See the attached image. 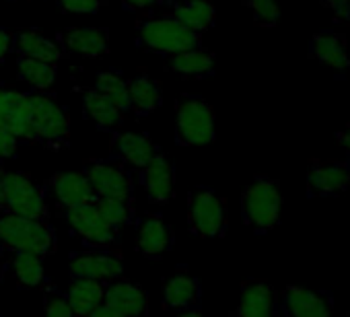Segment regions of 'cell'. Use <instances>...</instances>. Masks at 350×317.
<instances>
[{
    "instance_id": "obj_1",
    "label": "cell",
    "mask_w": 350,
    "mask_h": 317,
    "mask_svg": "<svg viewBox=\"0 0 350 317\" xmlns=\"http://www.w3.org/2000/svg\"><path fill=\"white\" fill-rule=\"evenodd\" d=\"M136 44L138 48L150 54L173 56V54L192 50V48H200L202 36L190 31L173 17H154V19H146L138 23Z\"/></svg>"
},
{
    "instance_id": "obj_2",
    "label": "cell",
    "mask_w": 350,
    "mask_h": 317,
    "mask_svg": "<svg viewBox=\"0 0 350 317\" xmlns=\"http://www.w3.org/2000/svg\"><path fill=\"white\" fill-rule=\"evenodd\" d=\"M0 245L44 258L56 249V233L46 221L3 212L0 215Z\"/></svg>"
},
{
    "instance_id": "obj_3",
    "label": "cell",
    "mask_w": 350,
    "mask_h": 317,
    "mask_svg": "<svg viewBox=\"0 0 350 317\" xmlns=\"http://www.w3.org/2000/svg\"><path fill=\"white\" fill-rule=\"evenodd\" d=\"M175 140L182 146H206L215 140V113L202 97L184 95L175 103Z\"/></svg>"
},
{
    "instance_id": "obj_4",
    "label": "cell",
    "mask_w": 350,
    "mask_h": 317,
    "mask_svg": "<svg viewBox=\"0 0 350 317\" xmlns=\"http://www.w3.org/2000/svg\"><path fill=\"white\" fill-rule=\"evenodd\" d=\"M0 206L9 215L46 221L48 219V202L44 190L33 184L25 174H3L0 182Z\"/></svg>"
},
{
    "instance_id": "obj_5",
    "label": "cell",
    "mask_w": 350,
    "mask_h": 317,
    "mask_svg": "<svg viewBox=\"0 0 350 317\" xmlns=\"http://www.w3.org/2000/svg\"><path fill=\"white\" fill-rule=\"evenodd\" d=\"M282 208L280 188L270 178H256L241 196L245 223L256 231H268L278 225Z\"/></svg>"
},
{
    "instance_id": "obj_6",
    "label": "cell",
    "mask_w": 350,
    "mask_h": 317,
    "mask_svg": "<svg viewBox=\"0 0 350 317\" xmlns=\"http://www.w3.org/2000/svg\"><path fill=\"white\" fill-rule=\"evenodd\" d=\"M31 126L36 132V140L50 148H64L70 144V118L60 103L54 99L31 93Z\"/></svg>"
},
{
    "instance_id": "obj_7",
    "label": "cell",
    "mask_w": 350,
    "mask_h": 317,
    "mask_svg": "<svg viewBox=\"0 0 350 317\" xmlns=\"http://www.w3.org/2000/svg\"><path fill=\"white\" fill-rule=\"evenodd\" d=\"M188 221L198 237H221L227 227L225 202L206 186L194 188L188 200Z\"/></svg>"
},
{
    "instance_id": "obj_8",
    "label": "cell",
    "mask_w": 350,
    "mask_h": 317,
    "mask_svg": "<svg viewBox=\"0 0 350 317\" xmlns=\"http://www.w3.org/2000/svg\"><path fill=\"white\" fill-rule=\"evenodd\" d=\"M66 221L72 233L89 247V249H109L118 241V231L111 229L103 217L99 215L95 202L83 204L66 210Z\"/></svg>"
},
{
    "instance_id": "obj_9",
    "label": "cell",
    "mask_w": 350,
    "mask_h": 317,
    "mask_svg": "<svg viewBox=\"0 0 350 317\" xmlns=\"http://www.w3.org/2000/svg\"><path fill=\"white\" fill-rule=\"evenodd\" d=\"M70 278H87L97 282H109L122 276L124 266L118 256L109 249H85L72 253L68 262Z\"/></svg>"
},
{
    "instance_id": "obj_10",
    "label": "cell",
    "mask_w": 350,
    "mask_h": 317,
    "mask_svg": "<svg viewBox=\"0 0 350 317\" xmlns=\"http://www.w3.org/2000/svg\"><path fill=\"white\" fill-rule=\"evenodd\" d=\"M0 126L19 142H36L31 126L29 95L13 89H0Z\"/></svg>"
},
{
    "instance_id": "obj_11",
    "label": "cell",
    "mask_w": 350,
    "mask_h": 317,
    "mask_svg": "<svg viewBox=\"0 0 350 317\" xmlns=\"http://www.w3.org/2000/svg\"><path fill=\"white\" fill-rule=\"evenodd\" d=\"M85 176L97 198L132 202L134 196L132 178L120 165L107 161H95L85 169Z\"/></svg>"
},
{
    "instance_id": "obj_12",
    "label": "cell",
    "mask_w": 350,
    "mask_h": 317,
    "mask_svg": "<svg viewBox=\"0 0 350 317\" xmlns=\"http://www.w3.org/2000/svg\"><path fill=\"white\" fill-rule=\"evenodd\" d=\"M140 184L146 192L148 202L152 204H167L173 198V165L169 158L159 150L152 161L140 169Z\"/></svg>"
},
{
    "instance_id": "obj_13",
    "label": "cell",
    "mask_w": 350,
    "mask_h": 317,
    "mask_svg": "<svg viewBox=\"0 0 350 317\" xmlns=\"http://www.w3.org/2000/svg\"><path fill=\"white\" fill-rule=\"evenodd\" d=\"M159 152L157 144L138 132H116L111 136V154L120 158L122 163H126L132 169H142L146 167L154 154Z\"/></svg>"
},
{
    "instance_id": "obj_14",
    "label": "cell",
    "mask_w": 350,
    "mask_h": 317,
    "mask_svg": "<svg viewBox=\"0 0 350 317\" xmlns=\"http://www.w3.org/2000/svg\"><path fill=\"white\" fill-rule=\"evenodd\" d=\"M103 305L111 307L113 311L126 315V317H142L148 311L146 292L128 280H116L109 286H105Z\"/></svg>"
},
{
    "instance_id": "obj_15",
    "label": "cell",
    "mask_w": 350,
    "mask_h": 317,
    "mask_svg": "<svg viewBox=\"0 0 350 317\" xmlns=\"http://www.w3.org/2000/svg\"><path fill=\"white\" fill-rule=\"evenodd\" d=\"M163 303L173 311L200 309L202 286L200 280L190 274H175L163 284Z\"/></svg>"
},
{
    "instance_id": "obj_16",
    "label": "cell",
    "mask_w": 350,
    "mask_h": 317,
    "mask_svg": "<svg viewBox=\"0 0 350 317\" xmlns=\"http://www.w3.org/2000/svg\"><path fill=\"white\" fill-rule=\"evenodd\" d=\"M52 192L56 196V200L68 210V208H77L83 204H91L97 200L89 180L85 174L79 171H68V174H58L52 178L50 182Z\"/></svg>"
},
{
    "instance_id": "obj_17",
    "label": "cell",
    "mask_w": 350,
    "mask_h": 317,
    "mask_svg": "<svg viewBox=\"0 0 350 317\" xmlns=\"http://www.w3.org/2000/svg\"><path fill=\"white\" fill-rule=\"evenodd\" d=\"M282 309L288 317H332L329 299L303 286H288L284 290Z\"/></svg>"
},
{
    "instance_id": "obj_18",
    "label": "cell",
    "mask_w": 350,
    "mask_h": 317,
    "mask_svg": "<svg viewBox=\"0 0 350 317\" xmlns=\"http://www.w3.org/2000/svg\"><path fill=\"white\" fill-rule=\"evenodd\" d=\"M62 46L85 58H101L109 50V31L105 27H77L60 36Z\"/></svg>"
},
{
    "instance_id": "obj_19",
    "label": "cell",
    "mask_w": 350,
    "mask_h": 317,
    "mask_svg": "<svg viewBox=\"0 0 350 317\" xmlns=\"http://www.w3.org/2000/svg\"><path fill=\"white\" fill-rule=\"evenodd\" d=\"M13 52L19 58H31V60L54 62V64L62 58L60 44L46 38L40 31H21L13 36Z\"/></svg>"
},
{
    "instance_id": "obj_20",
    "label": "cell",
    "mask_w": 350,
    "mask_h": 317,
    "mask_svg": "<svg viewBox=\"0 0 350 317\" xmlns=\"http://www.w3.org/2000/svg\"><path fill=\"white\" fill-rule=\"evenodd\" d=\"M171 243H173V233H171L169 225L159 215H150L140 223L138 251L142 256H148V258L163 256L165 251L171 249Z\"/></svg>"
},
{
    "instance_id": "obj_21",
    "label": "cell",
    "mask_w": 350,
    "mask_h": 317,
    "mask_svg": "<svg viewBox=\"0 0 350 317\" xmlns=\"http://www.w3.org/2000/svg\"><path fill=\"white\" fill-rule=\"evenodd\" d=\"M171 17L190 31L202 36V31L213 27L217 11L208 0H182L171 5Z\"/></svg>"
},
{
    "instance_id": "obj_22",
    "label": "cell",
    "mask_w": 350,
    "mask_h": 317,
    "mask_svg": "<svg viewBox=\"0 0 350 317\" xmlns=\"http://www.w3.org/2000/svg\"><path fill=\"white\" fill-rule=\"evenodd\" d=\"M105 284L87 278H70V286L66 292V301L75 313V317L91 315L99 305H103Z\"/></svg>"
},
{
    "instance_id": "obj_23",
    "label": "cell",
    "mask_w": 350,
    "mask_h": 317,
    "mask_svg": "<svg viewBox=\"0 0 350 317\" xmlns=\"http://www.w3.org/2000/svg\"><path fill=\"white\" fill-rule=\"evenodd\" d=\"M274 290L266 282H250L241 290L237 317H274Z\"/></svg>"
},
{
    "instance_id": "obj_24",
    "label": "cell",
    "mask_w": 350,
    "mask_h": 317,
    "mask_svg": "<svg viewBox=\"0 0 350 317\" xmlns=\"http://www.w3.org/2000/svg\"><path fill=\"white\" fill-rule=\"evenodd\" d=\"M307 184L317 194H338L350 186V169L344 163L313 165L307 176Z\"/></svg>"
},
{
    "instance_id": "obj_25",
    "label": "cell",
    "mask_w": 350,
    "mask_h": 317,
    "mask_svg": "<svg viewBox=\"0 0 350 317\" xmlns=\"http://www.w3.org/2000/svg\"><path fill=\"white\" fill-rule=\"evenodd\" d=\"M83 111L99 130H105V132H113L124 120V113L118 109V105H113L103 93H99L95 89L85 93Z\"/></svg>"
},
{
    "instance_id": "obj_26",
    "label": "cell",
    "mask_w": 350,
    "mask_h": 317,
    "mask_svg": "<svg viewBox=\"0 0 350 317\" xmlns=\"http://www.w3.org/2000/svg\"><path fill=\"white\" fill-rule=\"evenodd\" d=\"M311 54L325 66L334 70H346L350 64V56L344 44V38L332 33V31H321L313 38L311 42Z\"/></svg>"
},
{
    "instance_id": "obj_27",
    "label": "cell",
    "mask_w": 350,
    "mask_h": 317,
    "mask_svg": "<svg viewBox=\"0 0 350 317\" xmlns=\"http://www.w3.org/2000/svg\"><path fill=\"white\" fill-rule=\"evenodd\" d=\"M169 66L173 72L190 79H206L215 72V56L206 52L202 46L192 48L180 54H173L169 60Z\"/></svg>"
},
{
    "instance_id": "obj_28",
    "label": "cell",
    "mask_w": 350,
    "mask_h": 317,
    "mask_svg": "<svg viewBox=\"0 0 350 317\" xmlns=\"http://www.w3.org/2000/svg\"><path fill=\"white\" fill-rule=\"evenodd\" d=\"M161 103L163 93L157 81L144 74L130 81V111H136L138 115H150L161 107Z\"/></svg>"
},
{
    "instance_id": "obj_29",
    "label": "cell",
    "mask_w": 350,
    "mask_h": 317,
    "mask_svg": "<svg viewBox=\"0 0 350 317\" xmlns=\"http://www.w3.org/2000/svg\"><path fill=\"white\" fill-rule=\"evenodd\" d=\"M17 74L36 91H48L58 77V66L54 62H40L31 58L17 60Z\"/></svg>"
},
{
    "instance_id": "obj_30",
    "label": "cell",
    "mask_w": 350,
    "mask_h": 317,
    "mask_svg": "<svg viewBox=\"0 0 350 317\" xmlns=\"http://www.w3.org/2000/svg\"><path fill=\"white\" fill-rule=\"evenodd\" d=\"M95 91L103 93L122 113L130 111V81L118 70H103L95 79Z\"/></svg>"
},
{
    "instance_id": "obj_31",
    "label": "cell",
    "mask_w": 350,
    "mask_h": 317,
    "mask_svg": "<svg viewBox=\"0 0 350 317\" xmlns=\"http://www.w3.org/2000/svg\"><path fill=\"white\" fill-rule=\"evenodd\" d=\"M11 268H13L15 280H17L21 286L33 288V286H40L42 280H44V262H42V258L36 256V253L13 251Z\"/></svg>"
},
{
    "instance_id": "obj_32",
    "label": "cell",
    "mask_w": 350,
    "mask_h": 317,
    "mask_svg": "<svg viewBox=\"0 0 350 317\" xmlns=\"http://www.w3.org/2000/svg\"><path fill=\"white\" fill-rule=\"evenodd\" d=\"M95 206L99 210V215L103 217V221L120 231L122 227H126L132 221V202H124V200H109V198H97Z\"/></svg>"
},
{
    "instance_id": "obj_33",
    "label": "cell",
    "mask_w": 350,
    "mask_h": 317,
    "mask_svg": "<svg viewBox=\"0 0 350 317\" xmlns=\"http://www.w3.org/2000/svg\"><path fill=\"white\" fill-rule=\"evenodd\" d=\"M245 7L252 11L254 19L264 27H272L280 19L278 0H245Z\"/></svg>"
},
{
    "instance_id": "obj_34",
    "label": "cell",
    "mask_w": 350,
    "mask_h": 317,
    "mask_svg": "<svg viewBox=\"0 0 350 317\" xmlns=\"http://www.w3.org/2000/svg\"><path fill=\"white\" fill-rule=\"evenodd\" d=\"M44 317H75L66 294L58 290H46L44 294Z\"/></svg>"
},
{
    "instance_id": "obj_35",
    "label": "cell",
    "mask_w": 350,
    "mask_h": 317,
    "mask_svg": "<svg viewBox=\"0 0 350 317\" xmlns=\"http://www.w3.org/2000/svg\"><path fill=\"white\" fill-rule=\"evenodd\" d=\"M62 13H77V15H95L101 11L103 0H56Z\"/></svg>"
},
{
    "instance_id": "obj_36",
    "label": "cell",
    "mask_w": 350,
    "mask_h": 317,
    "mask_svg": "<svg viewBox=\"0 0 350 317\" xmlns=\"http://www.w3.org/2000/svg\"><path fill=\"white\" fill-rule=\"evenodd\" d=\"M17 148H19V140L15 136H11L3 126H0V158L15 156Z\"/></svg>"
},
{
    "instance_id": "obj_37",
    "label": "cell",
    "mask_w": 350,
    "mask_h": 317,
    "mask_svg": "<svg viewBox=\"0 0 350 317\" xmlns=\"http://www.w3.org/2000/svg\"><path fill=\"white\" fill-rule=\"evenodd\" d=\"M323 3L327 5V9L334 13L336 19L340 21L350 19V0H323Z\"/></svg>"
},
{
    "instance_id": "obj_38",
    "label": "cell",
    "mask_w": 350,
    "mask_h": 317,
    "mask_svg": "<svg viewBox=\"0 0 350 317\" xmlns=\"http://www.w3.org/2000/svg\"><path fill=\"white\" fill-rule=\"evenodd\" d=\"M122 3V7L126 9V11H148V9H152V7H157V5H161L163 0H120Z\"/></svg>"
},
{
    "instance_id": "obj_39",
    "label": "cell",
    "mask_w": 350,
    "mask_h": 317,
    "mask_svg": "<svg viewBox=\"0 0 350 317\" xmlns=\"http://www.w3.org/2000/svg\"><path fill=\"white\" fill-rule=\"evenodd\" d=\"M13 52V33L7 29H0V62L7 58V54Z\"/></svg>"
},
{
    "instance_id": "obj_40",
    "label": "cell",
    "mask_w": 350,
    "mask_h": 317,
    "mask_svg": "<svg viewBox=\"0 0 350 317\" xmlns=\"http://www.w3.org/2000/svg\"><path fill=\"white\" fill-rule=\"evenodd\" d=\"M87 317H126V315H122V313H118V311H113L111 307H107V305H99L91 315H87Z\"/></svg>"
},
{
    "instance_id": "obj_41",
    "label": "cell",
    "mask_w": 350,
    "mask_h": 317,
    "mask_svg": "<svg viewBox=\"0 0 350 317\" xmlns=\"http://www.w3.org/2000/svg\"><path fill=\"white\" fill-rule=\"evenodd\" d=\"M338 144L350 152V126H348V128H344L342 132H338Z\"/></svg>"
},
{
    "instance_id": "obj_42",
    "label": "cell",
    "mask_w": 350,
    "mask_h": 317,
    "mask_svg": "<svg viewBox=\"0 0 350 317\" xmlns=\"http://www.w3.org/2000/svg\"><path fill=\"white\" fill-rule=\"evenodd\" d=\"M175 317H204V313L200 309H188V311H180Z\"/></svg>"
},
{
    "instance_id": "obj_43",
    "label": "cell",
    "mask_w": 350,
    "mask_h": 317,
    "mask_svg": "<svg viewBox=\"0 0 350 317\" xmlns=\"http://www.w3.org/2000/svg\"><path fill=\"white\" fill-rule=\"evenodd\" d=\"M0 276H3V262H0Z\"/></svg>"
},
{
    "instance_id": "obj_44",
    "label": "cell",
    "mask_w": 350,
    "mask_h": 317,
    "mask_svg": "<svg viewBox=\"0 0 350 317\" xmlns=\"http://www.w3.org/2000/svg\"><path fill=\"white\" fill-rule=\"evenodd\" d=\"M0 182H3V171H0Z\"/></svg>"
}]
</instances>
